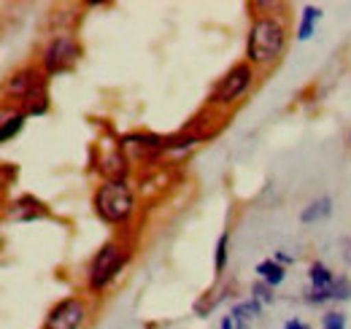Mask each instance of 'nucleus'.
Returning a JSON list of instances; mask_svg holds the SVG:
<instances>
[{"instance_id":"1","label":"nucleus","mask_w":351,"mask_h":329,"mask_svg":"<svg viewBox=\"0 0 351 329\" xmlns=\"http://www.w3.org/2000/svg\"><path fill=\"white\" fill-rule=\"evenodd\" d=\"M287 46V27L278 16H260L246 41V57L252 65H270L284 54Z\"/></svg>"},{"instance_id":"2","label":"nucleus","mask_w":351,"mask_h":329,"mask_svg":"<svg viewBox=\"0 0 351 329\" xmlns=\"http://www.w3.org/2000/svg\"><path fill=\"white\" fill-rule=\"evenodd\" d=\"M95 213L108 224H128L135 213V195L125 181H106L95 192Z\"/></svg>"},{"instance_id":"3","label":"nucleus","mask_w":351,"mask_h":329,"mask_svg":"<svg viewBox=\"0 0 351 329\" xmlns=\"http://www.w3.org/2000/svg\"><path fill=\"white\" fill-rule=\"evenodd\" d=\"M8 92L25 103L27 117H41L49 111V95H46V73L36 68H25L8 79Z\"/></svg>"},{"instance_id":"4","label":"nucleus","mask_w":351,"mask_h":329,"mask_svg":"<svg viewBox=\"0 0 351 329\" xmlns=\"http://www.w3.org/2000/svg\"><path fill=\"white\" fill-rule=\"evenodd\" d=\"M125 262H128V254H125L122 246H117V243L100 246V251L95 254V259H92V265H89L87 287L92 289V291H103V289L108 287V284L122 273Z\"/></svg>"},{"instance_id":"5","label":"nucleus","mask_w":351,"mask_h":329,"mask_svg":"<svg viewBox=\"0 0 351 329\" xmlns=\"http://www.w3.org/2000/svg\"><path fill=\"white\" fill-rule=\"evenodd\" d=\"M252 82H254V68H252V62H238V65H232V68L219 79V84L214 86L211 103H217V106H230V103H235L241 95L249 92Z\"/></svg>"},{"instance_id":"6","label":"nucleus","mask_w":351,"mask_h":329,"mask_svg":"<svg viewBox=\"0 0 351 329\" xmlns=\"http://www.w3.org/2000/svg\"><path fill=\"white\" fill-rule=\"evenodd\" d=\"M79 54H82V49L71 36L51 38L44 51V73L46 76H60V73L71 71L79 62Z\"/></svg>"},{"instance_id":"7","label":"nucleus","mask_w":351,"mask_h":329,"mask_svg":"<svg viewBox=\"0 0 351 329\" xmlns=\"http://www.w3.org/2000/svg\"><path fill=\"white\" fill-rule=\"evenodd\" d=\"M84 319H87V305L79 297H65L49 310L46 329H79Z\"/></svg>"},{"instance_id":"8","label":"nucleus","mask_w":351,"mask_h":329,"mask_svg":"<svg viewBox=\"0 0 351 329\" xmlns=\"http://www.w3.org/2000/svg\"><path fill=\"white\" fill-rule=\"evenodd\" d=\"M119 149H132L138 154V160L152 162L165 151V135H154V132H128L119 138Z\"/></svg>"},{"instance_id":"9","label":"nucleus","mask_w":351,"mask_h":329,"mask_svg":"<svg viewBox=\"0 0 351 329\" xmlns=\"http://www.w3.org/2000/svg\"><path fill=\"white\" fill-rule=\"evenodd\" d=\"M128 170H130V164H128V157L122 154V149H114L100 160V175L106 181H125Z\"/></svg>"},{"instance_id":"10","label":"nucleus","mask_w":351,"mask_h":329,"mask_svg":"<svg viewBox=\"0 0 351 329\" xmlns=\"http://www.w3.org/2000/svg\"><path fill=\"white\" fill-rule=\"evenodd\" d=\"M263 313V302L260 300H243V302H235L232 308H230V316H232V321H235V327L238 329H249L252 327V321L257 319Z\"/></svg>"},{"instance_id":"11","label":"nucleus","mask_w":351,"mask_h":329,"mask_svg":"<svg viewBox=\"0 0 351 329\" xmlns=\"http://www.w3.org/2000/svg\"><path fill=\"white\" fill-rule=\"evenodd\" d=\"M254 273H257V278L265 281L267 287H278V284H284V278H287V267L281 265V262H276L273 256L270 259H263V262H257V267H254Z\"/></svg>"},{"instance_id":"12","label":"nucleus","mask_w":351,"mask_h":329,"mask_svg":"<svg viewBox=\"0 0 351 329\" xmlns=\"http://www.w3.org/2000/svg\"><path fill=\"white\" fill-rule=\"evenodd\" d=\"M308 281H311V289L330 291V289H332V281H335V273H332L324 262H311V265H308Z\"/></svg>"},{"instance_id":"13","label":"nucleus","mask_w":351,"mask_h":329,"mask_svg":"<svg viewBox=\"0 0 351 329\" xmlns=\"http://www.w3.org/2000/svg\"><path fill=\"white\" fill-rule=\"evenodd\" d=\"M319 19H322V8H319V5H303L300 25H298V41H308V38H313Z\"/></svg>"},{"instance_id":"14","label":"nucleus","mask_w":351,"mask_h":329,"mask_svg":"<svg viewBox=\"0 0 351 329\" xmlns=\"http://www.w3.org/2000/svg\"><path fill=\"white\" fill-rule=\"evenodd\" d=\"M330 213H332V200H330V197H319V200H313V203H308V206L303 208L300 221H303V224H313V221L327 219Z\"/></svg>"},{"instance_id":"15","label":"nucleus","mask_w":351,"mask_h":329,"mask_svg":"<svg viewBox=\"0 0 351 329\" xmlns=\"http://www.w3.org/2000/svg\"><path fill=\"white\" fill-rule=\"evenodd\" d=\"M25 119H27L25 111H16V114L5 117V119L0 122V143H8L11 138H16V135L22 132V127H25Z\"/></svg>"},{"instance_id":"16","label":"nucleus","mask_w":351,"mask_h":329,"mask_svg":"<svg viewBox=\"0 0 351 329\" xmlns=\"http://www.w3.org/2000/svg\"><path fill=\"white\" fill-rule=\"evenodd\" d=\"M227 256H230V232H221L217 241V254H214V273L221 276L227 267Z\"/></svg>"},{"instance_id":"17","label":"nucleus","mask_w":351,"mask_h":329,"mask_svg":"<svg viewBox=\"0 0 351 329\" xmlns=\"http://www.w3.org/2000/svg\"><path fill=\"white\" fill-rule=\"evenodd\" d=\"M330 294H332V300H338V302H349L351 300V278L349 276H335Z\"/></svg>"},{"instance_id":"18","label":"nucleus","mask_w":351,"mask_h":329,"mask_svg":"<svg viewBox=\"0 0 351 329\" xmlns=\"http://www.w3.org/2000/svg\"><path fill=\"white\" fill-rule=\"evenodd\" d=\"M252 297H254V300H260L263 305H270V302L276 300V294H273V287H267V284H265V281H260V278L252 284Z\"/></svg>"},{"instance_id":"19","label":"nucleus","mask_w":351,"mask_h":329,"mask_svg":"<svg viewBox=\"0 0 351 329\" xmlns=\"http://www.w3.org/2000/svg\"><path fill=\"white\" fill-rule=\"evenodd\" d=\"M322 329H346V313L330 310L322 316Z\"/></svg>"},{"instance_id":"20","label":"nucleus","mask_w":351,"mask_h":329,"mask_svg":"<svg viewBox=\"0 0 351 329\" xmlns=\"http://www.w3.org/2000/svg\"><path fill=\"white\" fill-rule=\"evenodd\" d=\"M330 300H332V294H330V291H322V289L308 287L306 302H311V305H324V302H330Z\"/></svg>"},{"instance_id":"21","label":"nucleus","mask_w":351,"mask_h":329,"mask_svg":"<svg viewBox=\"0 0 351 329\" xmlns=\"http://www.w3.org/2000/svg\"><path fill=\"white\" fill-rule=\"evenodd\" d=\"M341 256H343V262L351 267V238H341Z\"/></svg>"},{"instance_id":"22","label":"nucleus","mask_w":351,"mask_h":329,"mask_svg":"<svg viewBox=\"0 0 351 329\" xmlns=\"http://www.w3.org/2000/svg\"><path fill=\"white\" fill-rule=\"evenodd\" d=\"M273 259H276V262H281V265H292V262H295V256H292V254H287V251H276V254H273Z\"/></svg>"},{"instance_id":"23","label":"nucleus","mask_w":351,"mask_h":329,"mask_svg":"<svg viewBox=\"0 0 351 329\" xmlns=\"http://www.w3.org/2000/svg\"><path fill=\"white\" fill-rule=\"evenodd\" d=\"M284 329H311L306 321H300V319H289V321H284Z\"/></svg>"},{"instance_id":"24","label":"nucleus","mask_w":351,"mask_h":329,"mask_svg":"<svg viewBox=\"0 0 351 329\" xmlns=\"http://www.w3.org/2000/svg\"><path fill=\"white\" fill-rule=\"evenodd\" d=\"M219 329H238V327H235V321H232V316H230V313H227V316H221Z\"/></svg>"},{"instance_id":"25","label":"nucleus","mask_w":351,"mask_h":329,"mask_svg":"<svg viewBox=\"0 0 351 329\" xmlns=\"http://www.w3.org/2000/svg\"><path fill=\"white\" fill-rule=\"evenodd\" d=\"M349 143H351V132H349Z\"/></svg>"}]
</instances>
